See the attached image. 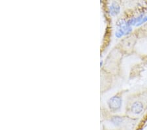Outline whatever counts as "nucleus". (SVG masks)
<instances>
[{
  "label": "nucleus",
  "mask_w": 147,
  "mask_h": 130,
  "mask_svg": "<svg viewBox=\"0 0 147 130\" xmlns=\"http://www.w3.org/2000/svg\"><path fill=\"white\" fill-rule=\"evenodd\" d=\"M123 120H124V119L120 116H114L111 118V122L115 126H119L123 122Z\"/></svg>",
  "instance_id": "5"
},
{
  "label": "nucleus",
  "mask_w": 147,
  "mask_h": 130,
  "mask_svg": "<svg viewBox=\"0 0 147 130\" xmlns=\"http://www.w3.org/2000/svg\"><path fill=\"white\" fill-rule=\"evenodd\" d=\"M109 11L111 15L113 16L117 15L120 11V7L117 3L113 2V3H112V4H111V5L110 6Z\"/></svg>",
  "instance_id": "4"
},
{
  "label": "nucleus",
  "mask_w": 147,
  "mask_h": 130,
  "mask_svg": "<svg viewBox=\"0 0 147 130\" xmlns=\"http://www.w3.org/2000/svg\"><path fill=\"white\" fill-rule=\"evenodd\" d=\"M147 108V90L133 95L126 103V112L131 116H139Z\"/></svg>",
  "instance_id": "1"
},
{
  "label": "nucleus",
  "mask_w": 147,
  "mask_h": 130,
  "mask_svg": "<svg viewBox=\"0 0 147 130\" xmlns=\"http://www.w3.org/2000/svg\"><path fill=\"white\" fill-rule=\"evenodd\" d=\"M137 41V36L136 34H130L127 35L121 41L120 44V50L125 53H131L134 50V46Z\"/></svg>",
  "instance_id": "2"
},
{
  "label": "nucleus",
  "mask_w": 147,
  "mask_h": 130,
  "mask_svg": "<svg viewBox=\"0 0 147 130\" xmlns=\"http://www.w3.org/2000/svg\"><path fill=\"white\" fill-rule=\"evenodd\" d=\"M103 61H101L100 62V67H103Z\"/></svg>",
  "instance_id": "6"
},
{
  "label": "nucleus",
  "mask_w": 147,
  "mask_h": 130,
  "mask_svg": "<svg viewBox=\"0 0 147 130\" xmlns=\"http://www.w3.org/2000/svg\"><path fill=\"white\" fill-rule=\"evenodd\" d=\"M108 107L111 112H118L121 109L122 105V97L120 93H118L109 99L107 102Z\"/></svg>",
  "instance_id": "3"
}]
</instances>
